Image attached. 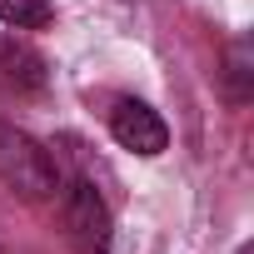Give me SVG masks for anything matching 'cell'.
Returning <instances> with one entry per match:
<instances>
[{
    "label": "cell",
    "mask_w": 254,
    "mask_h": 254,
    "mask_svg": "<svg viewBox=\"0 0 254 254\" xmlns=\"http://www.w3.org/2000/svg\"><path fill=\"white\" fill-rule=\"evenodd\" d=\"M239 254H249V249H239Z\"/></svg>",
    "instance_id": "52a82bcc"
},
{
    "label": "cell",
    "mask_w": 254,
    "mask_h": 254,
    "mask_svg": "<svg viewBox=\"0 0 254 254\" xmlns=\"http://www.w3.org/2000/svg\"><path fill=\"white\" fill-rule=\"evenodd\" d=\"M0 20L10 30H40L55 20V5L50 0H0Z\"/></svg>",
    "instance_id": "5b68a950"
},
{
    "label": "cell",
    "mask_w": 254,
    "mask_h": 254,
    "mask_svg": "<svg viewBox=\"0 0 254 254\" xmlns=\"http://www.w3.org/2000/svg\"><path fill=\"white\" fill-rule=\"evenodd\" d=\"M65 224H70L75 244L90 249V254L110 244V209H105V199H100V190L90 180L70 185V194H65Z\"/></svg>",
    "instance_id": "3957f363"
},
{
    "label": "cell",
    "mask_w": 254,
    "mask_h": 254,
    "mask_svg": "<svg viewBox=\"0 0 254 254\" xmlns=\"http://www.w3.org/2000/svg\"><path fill=\"white\" fill-rule=\"evenodd\" d=\"M0 80L15 85V90H45L50 80V65L35 45L15 40V35H0Z\"/></svg>",
    "instance_id": "277c9868"
},
{
    "label": "cell",
    "mask_w": 254,
    "mask_h": 254,
    "mask_svg": "<svg viewBox=\"0 0 254 254\" xmlns=\"http://www.w3.org/2000/svg\"><path fill=\"white\" fill-rule=\"evenodd\" d=\"M110 135L130 150V155H145V160L165 155V145H170L165 120H160L145 100H120V105L110 110Z\"/></svg>",
    "instance_id": "7a4b0ae2"
},
{
    "label": "cell",
    "mask_w": 254,
    "mask_h": 254,
    "mask_svg": "<svg viewBox=\"0 0 254 254\" xmlns=\"http://www.w3.org/2000/svg\"><path fill=\"white\" fill-rule=\"evenodd\" d=\"M229 95L234 100H249V50L244 45L229 50Z\"/></svg>",
    "instance_id": "8992f818"
},
{
    "label": "cell",
    "mask_w": 254,
    "mask_h": 254,
    "mask_svg": "<svg viewBox=\"0 0 254 254\" xmlns=\"http://www.w3.org/2000/svg\"><path fill=\"white\" fill-rule=\"evenodd\" d=\"M0 185L15 190L20 199H45V194H55V185H60L55 160H50L25 130H15V125H0Z\"/></svg>",
    "instance_id": "6da1fadb"
}]
</instances>
